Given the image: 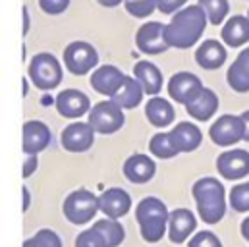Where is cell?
I'll use <instances>...</instances> for the list:
<instances>
[{
  "label": "cell",
  "instance_id": "38",
  "mask_svg": "<svg viewBox=\"0 0 249 247\" xmlns=\"http://www.w3.org/2000/svg\"><path fill=\"white\" fill-rule=\"evenodd\" d=\"M242 120H244V125H246V135H244V141H249V110L242 112Z\"/></svg>",
  "mask_w": 249,
  "mask_h": 247
},
{
  "label": "cell",
  "instance_id": "34",
  "mask_svg": "<svg viewBox=\"0 0 249 247\" xmlns=\"http://www.w3.org/2000/svg\"><path fill=\"white\" fill-rule=\"evenodd\" d=\"M187 247H222V244L213 232H197L189 240Z\"/></svg>",
  "mask_w": 249,
  "mask_h": 247
},
{
  "label": "cell",
  "instance_id": "16",
  "mask_svg": "<svg viewBox=\"0 0 249 247\" xmlns=\"http://www.w3.org/2000/svg\"><path fill=\"white\" fill-rule=\"evenodd\" d=\"M124 73L116 68V66H110V64H105L101 66L99 70L93 71L91 75V85L97 93L101 95H107V97H114V93L120 89V85L124 83Z\"/></svg>",
  "mask_w": 249,
  "mask_h": 247
},
{
  "label": "cell",
  "instance_id": "9",
  "mask_svg": "<svg viewBox=\"0 0 249 247\" xmlns=\"http://www.w3.org/2000/svg\"><path fill=\"white\" fill-rule=\"evenodd\" d=\"M164 27L160 21H151L139 27L135 35V45L143 54H162L166 49H170L166 37H164Z\"/></svg>",
  "mask_w": 249,
  "mask_h": 247
},
{
  "label": "cell",
  "instance_id": "29",
  "mask_svg": "<svg viewBox=\"0 0 249 247\" xmlns=\"http://www.w3.org/2000/svg\"><path fill=\"white\" fill-rule=\"evenodd\" d=\"M199 6L203 8V12L207 14V19L213 23V25H218L224 21L230 6H228V0H199Z\"/></svg>",
  "mask_w": 249,
  "mask_h": 247
},
{
  "label": "cell",
  "instance_id": "22",
  "mask_svg": "<svg viewBox=\"0 0 249 247\" xmlns=\"http://www.w3.org/2000/svg\"><path fill=\"white\" fill-rule=\"evenodd\" d=\"M226 49L218 41H205L195 51V60L205 70H218L226 62Z\"/></svg>",
  "mask_w": 249,
  "mask_h": 247
},
{
  "label": "cell",
  "instance_id": "42",
  "mask_svg": "<svg viewBox=\"0 0 249 247\" xmlns=\"http://www.w3.org/2000/svg\"><path fill=\"white\" fill-rule=\"evenodd\" d=\"M99 4H103V6H107V8H112V6H118L122 0H97Z\"/></svg>",
  "mask_w": 249,
  "mask_h": 247
},
{
  "label": "cell",
  "instance_id": "7",
  "mask_svg": "<svg viewBox=\"0 0 249 247\" xmlns=\"http://www.w3.org/2000/svg\"><path fill=\"white\" fill-rule=\"evenodd\" d=\"M209 135H211V141L214 145H218V147H230V145H236L238 141L244 139L246 125H244L242 116L224 114V116H220L216 122L211 125Z\"/></svg>",
  "mask_w": 249,
  "mask_h": 247
},
{
  "label": "cell",
  "instance_id": "8",
  "mask_svg": "<svg viewBox=\"0 0 249 247\" xmlns=\"http://www.w3.org/2000/svg\"><path fill=\"white\" fill-rule=\"evenodd\" d=\"M64 62L73 75H85L99 64V54L89 43L73 41L64 51Z\"/></svg>",
  "mask_w": 249,
  "mask_h": 247
},
{
  "label": "cell",
  "instance_id": "40",
  "mask_svg": "<svg viewBox=\"0 0 249 247\" xmlns=\"http://www.w3.org/2000/svg\"><path fill=\"white\" fill-rule=\"evenodd\" d=\"M29 31V14H27V8H23V35H27Z\"/></svg>",
  "mask_w": 249,
  "mask_h": 247
},
{
  "label": "cell",
  "instance_id": "4",
  "mask_svg": "<svg viewBox=\"0 0 249 247\" xmlns=\"http://www.w3.org/2000/svg\"><path fill=\"white\" fill-rule=\"evenodd\" d=\"M66 218L71 222V224H87L89 220L95 218V214L101 211L99 207V197H95L91 191L87 189H75L71 191L66 201H64L62 207Z\"/></svg>",
  "mask_w": 249,
  "mask_h": 247
},
{
  "label": "cell",
  "instance_id": "11",
  "mask_svg": "<svg viewBox=\"0 0 249 247\" xmlns=\"http://www.w3.org/2000/svg\"><path fill=\"white\" fill-rule=\"evenodd\" d=\"M216 168L226 180H242L249 174V153L244 149H232L216 159Z\"/></svg>",
  "mask_w": 249,
  "mask_h": 247
},
{
  "label": "cell",
  "instance_id": "31",
  "mask_svg": "<svg viewBox=\"0 0 249 247\" xmlns=\"http://www.w3.org/2000/svg\"><path fill=\"white\" fill-rule=\"evenodd\" d=\"M230 205L234 211L238 212H248L249 211V182L248 184L234 185L230 189V197H228Z\"/></svg>",
  "mask_w": 249,
  "mask_h": 247
},
{
  "label": "cell",
  "instance_id": "41",
  "mask_svg": "<svg viewBox=\"0 0 249 247\" xmlns=\"http://www.w3.org/2000/svg\"><path fill=\"white\" fill-rule=\"evenodd\" d=\"M242 236L249 242V216L242 222Z\"/></svg>",
  "mask_w": 249,
  "mask_h": 247
},
{
  "label": "cell",
  "instance_id": "1",
  "mask_svg": "<svg viewBox=\"0 0 249 247\" xmlns=\"http://www.w3.org/2000/svg\"><path fill=\"white\" fill-rule=\"evenodd\" d=\"M207 25V14L201 6H187L180 10L172 21L164 27V37L174 49H191L203 35Z\"/></svg>",
  "mask_w": 249,
  "mask_h": 247
},
{
  "label": "cell",
  "instance_id": "5",
  "mask_svg": "<svg viewBox=\"0 0 249 247\" xmlns=\"http://www.w3.org/2000/svg\"><path fill=\"white\" fill-rule=\"evenodd\" d=\"M29 77L35 83L37 89L51 91V89H56V85H60V81H62V68H60L58 60L53 54L41 53L29 64Z\"/></svg>",
  "mask_w": 249,
  "mask_h": 247
},
{
  "label": "cell",
  "instance_id": "23",
  "mask_svg": "<svg viewBox=\"0 0 249 247\" xmlns=\"http://www.w3.org/2000/svg\"><path fill=\"white\" fill-rule=\"evenodd\" d=\"M222 41L232 47L238 49L242 45H246L249 41V19L244 16H234L226 21V25L222 27Z\"/></svg>",
  "mask_w": 249,
  "mask_h": 247
},
{
  "label": "cell",
  "instance_id": "18",
  "mask_svg": "<svg viewBox=\"0 0 249 247\" xmlns=\"http://www.w3.org/2000/svg\"><path fill=\"white\" fill-rule=\"evenodd\" d=\"M51 143V129L47 124L29 120L23 124V153H41Z\"/></svg>",
  "mask_w": 249,
  "mask_h": 247
},
{
  "label": "cell",
  "instance_id": "27",
  "mask_svg": "<svg viewBox=\"0 0 249 247\" xmlns=\"http://www.w3.org/2000/svg\"><path fill=\"white\" fill-rule=\"evenodd\" d=\"M93 228L103 236L107 247H118L125 238L124 226L114 218H103L93 224Z\"/></svg>",
  "mask_w": 249,
  "mask_h": 247
},
{
  "label": "cell",
  "instance_id": "19",
  "mask_svg": "<svg viewBox=\"0 0 249 247\" xmlns=\"http://www.w3.org/2000/svg\"><path fill=\"white\" fill-rule=\"evenodd\" d=\"M186 110L191 118H195L199 122H207L218 110V97L213 89L203 87V91L189 105H186Z\"/></svg>",
  "mask_w": 249,
  "mask_h": 247
},
{
  "label": "cell",
  "instance_id": "32",
  "mask_svg": "<svg viewBox=\"0 0 249 247\" xmlns=\"http://www.w3.org/2000/svg\"><path fill=\"white\" fill-rule=\"evenodd\" d=\"M157 8V0H125V10L127 14H131L133 18H147L155 12Z\"/></svg>",
  "mask_w": 249,
  "mask_h": 247
},
{
  "label": "cell",
  "instance_id": "10",
  "mask_svg": "<svg viewBox=\"0 0 249 247\" xmlns=\"http://www.w3.org/2000/svg\"><path fill=\"white\" fill-rule=\"evenodd\" d=\"M203 91V83L201 79L195 75V73H189V71H180V73H174L168 81V95L180 103V105H189L199 93Z\"/></svg>",
  "mask_w": 249,
  "mask_h": 247
},
{
  "label": "cell",
  "instance_id": "37",
  "mask_svg": "<svg viewBox=\"0 0 249 247\" xmlns=\"http://www.w3.org/2000/svg\"><path fill=\"white\" fill-rule=\"evenodd\" d=\"M187 0H157V8L162 12V14H172L176 10H180Z\"/></svg>",
  "mask_w": 249,
  "mask_h": 247
},
{
  "label": "cell",
  "instance_id": "3",
  "mask_svg": "<svg viewBox=\"0 0 249 247\" xmlns=\"http://www.w3.org/2000/svg\"><path fill=\"white\" fill-rule=\"evenodd\" d=\"M168 218L170 212L166 205L157 197H145L135 207V220L147 244H157L168 234Z\"/></svg>",
  "mask_w": 249,
  "mask_h": 247
},
{
  "label": "cell",
  "instance_id": "17",
  "mask_svg": "<svg viewBox=\"0 0 249 247\" xmlns=\"http://www.w3.org/2000/svg\"><path fill=\"white\" fill-rule=\"evenodd\" d=\"M157 172V164L147 155H133L124 162V176L131 184H147L153 180Z\"/></svg>",
  "mask_w": 249,
  "mask_h": 247
},
{
  "label": "cell",
  "instance_id": "35",
  "mask_svg": "<svg viewBox=\"0 0 249 247\" xmlns=\"http://www.w3.org/2000/svg\"><path fill=\"white\" fill-rule=\"evenodd\" d=\"M39 6L47 14H62L70 6V0H39Z\"/></svg>",
  "mask_w": 249,
  "mask_h": 247
},
{
  "label": "cell",
  "instance_id": "36",
  "mask_svg": "<svg viewBox=\"0 0 249 247\" xmlns=\"http://www.w3.org/2000/svg\"><path fill=\"white\" fill-rule=\"evenodd\" d=\"M37 164H39V157H37V155H33V153H25L21 176H23V178H29V176L37 170Z\"/></svg>",
  "mask_w": 249,
  "mask_h": 247
},
{
  "label": "cell",
  "instance_id": "24",
  "mask_svg": "<svg viewBox=\"0 0 249 247\" xmlns=\"http://www.w3.org/2000/svg\"><path fill=\"white\" fill-rule=\"evenodd\" d=\"M143 87H141V83L135 79V77H129V75H125L124 77V83L120 85V89L114 93V97L110 99V101H114L120 108H125V110H133L139 103H141V99H143Z\"/></svg>",
  "mask_w": 249,
  "mask_h": 247
},
{
  "label": "cell",
  "instance_id": "33",
  "mask_svg": "<svg viewBox=\"0 0 249 247\" xmlns=\"http://www.w3.org/2000/svg\"><path fill=\"white\" fill-rule=\"evenodd\" d=\"M75 247H107V244L95 228H89L75 238Z\"/></svg>",
  "mask_w": 249,
  "mask_h": 247
},
{
  "label": "cell",
  "instance_id": "43",
  "mask_svg": "<svg viewBox=\"0 0 249 247\" xmlns=\"http://www.w3.org/2000/svg\"><path fill=\"white\" fill-rule=\"evenodd\" d=\"M248 19H249V12H248Z\"/></svg>",
  "mask_w": 249,
  "mask_h": 247
},
{
  "label": "cell",
  "instance_id": "39",
  "mask_svg": "<svg viewBox=\"0 0 249 247\" xmlns=\"http://www.w3.org/2000/svg\"><path fill=\"white\" fill-rule=\"evenodd\" d=\"M21 195H23V207H21V211L25 212L29 209V191H27V187H21Z\"/></svg>",
  "mask_w": 249,
  "mask_h": 247
},
{
  "label": "cell",
  "instance_id": "20",
  "mask_svg": "<svg viewBox=\"0 0 249 247\" xmlns=\"http://www.w3.org/2000/svg\"><path fill=\"white\" fill-rule=\"evenodd\" d=\"M133 75L141 83V87H143V91L147 95L157 97V93H160V89H162V73L155 64L145 60L137 62L135 68H133Z\"/></svg>",
  "mask_w": 249,
  "mask_h": 247
},
{
  "label": "cell",
  "instance_id": "30",
  "mask_svg": "<svg viewBox=\"0 0 249 247\" xmlns=\"http://www.w3.org/2000/svg\"><path fill=\"white\" fill-rule=\"evenodd\" d=\"M23 247H62V240L53 230H39L33 238L25 240Z\"/></svg>",
  "mask_w": 249,
  "mask_h": 247
},
{
  "label": "cell",
  "instance_id": "6",
  "mask_svg": "<svg viewBox=\"0 0 249 247\" xmlns=\"http://www.w3.org/2000/svg\"><path fill=\"white\" fill-rule=\"evenodd\" d=\"M124 108H120L114 101H101L97 103L89 112V125L95 129V133L110 135L116 133L124 125Z\"/></svg>",
  "mask_w": 249,
  "mask_h": 247
},
{
  "label": "cell",
  "instance_id": "21",
  "mask_svg": "<svg viewBox=\"0 0 249 247\" xmlns=\"http://www.w3.org/2000/svg\"><path fill=\"white\" fill-rule=\"evenodd\" d=\"M228 85L236 93H248L249 91V47L244 49L236 62L228 68Z\"/></svg>",
  "mask_w": 249,
  "mask_h": 247
},
{
  "label": "cell",
  "instance_id": "14",
  "mask_svg": "<svg viewBox=\"0 0 249 247\" xmlns=\"http://www.w3.org/2000/svg\"><path fill=\"white\" fill-rule=\"evenodd\" d=\"M56 110L64 118H81L83 114L91 112V103L89 97L77 89H66L58 93L56 97Z\"/></svg>",
  "mask_w": 249,
  "mask_h": 247
},
{
  "label": "cell",
  "instance_id": "15",
  "mask_svg": "<svg viewBox=\"0 0 249 247\" xmlns=\"http://www.w3.org/2000/svg\"><path fill=\"white\" fill-rule=\"evenodd\" d=\"M197 220L189 209H174L168 218V238L172 244H184L195 232Z\"/></svg>",
  "mask_w": 249,
  "mask_h": 247
},
{
  "label": "cell",
  "instance_id": "2",
  "mask_svg": "<svg viewBox=\"0 0 249 247\" xmlns=\"http://www.w3.org/2000/svg\"><path fill=\"white\" fill-rule=\"evenodd\" d=\"M197 212L207 224H218L226 214V189L216 178H201L191 187Z\"/></svg>",
  "mask_w": 249,
  "mask_h": 247
},
{
  "label": "cell",
  "instance_id": "25",
  "mask_svg": "<svg viewBox=\"0 0 249 247\" xmlns=\"http://www.w3.org/2000/svg\"><path fill=\"white\" fill-rule=\"evenodd\" d=\"M180 153H191L195 151L199 145H201V129L195 125V124H189V122H180L176 124L172 129H170Z\"/></svg>",
  "mask_w": 249,
  "mask_h": 247
},
{
  "label": "cell",
  "instance_id": "26",
  "mask_svg": "<svg viewBox=\"0 0 249 247\" xmlns=\"http://www.w3.org/2000/svg\"><path fill=\"white\" fill-rule=\"evenodd\" d=\"M145 116L153 125L166 127L174 122V108L168 101H164L160 97H153L145 106Z\"/></svg>",
  "mask_w": 249,
  "mask_h": 247
},
{
  "label": "cell",
  "instance_id": "12",
  "mask_svg": "<svg viewBox=\"0 0 249 247\" xmlns=\"http://www.w3.org/2000/svg\"><path fill=\"white\" fill-rule=\"evenodd\" d=\"M60 141H62V147L68 153H85L93 147L95 129L89 125V122L70 124L62 131Z\"/></svg>",
  "mask_w": 249,
  "mask_h": 247
},
{
  "label": "cell",
  "instance_id": "13",
  "mask_svg": "<svg viewBox=\"0 0 249 247\" xmlns=\"http://www.w3.org/2000/svg\"><path fill=\"white\" fill-rule=\"evenodd\" d=\"M99 207L101 212L107 214L108 218H122L131 209V197L122 187H108L99 195Z\"/></svg>",
  "mask_w": 249,
  "mask_h": 247
},
{
  "label": "cell",
  "instance_id": "28",
  "mask_svg": "<svg viewBox=\"0 0 249 247\" xmlns=\"http://www.w3.org/2000/svg\"><path fill=\"white\" fill-rule=\"evenodd\" d=\"M149 151H151V155H155L159 159H174L176 155H180V149L170 131L153 135V139L149 141Z\"/></svg>",
  "mask_w": 249,
  "mask_h": 247
}]
</instances>
